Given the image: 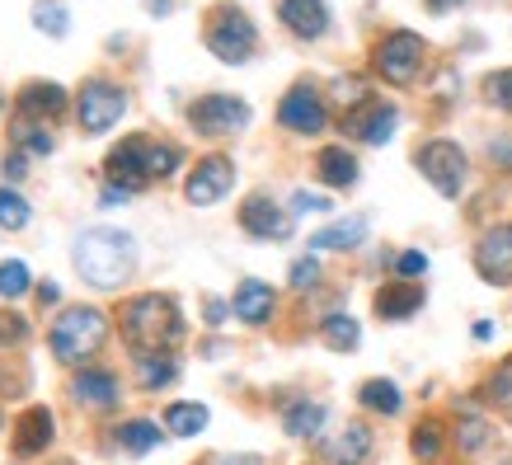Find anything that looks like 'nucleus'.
I'll return each instance as SVG.
<instances>
[{
  "label": "nucleus",
  "instance_id": "1",
  "mask_svg": "<svg viewBox=\"0 0 512 465\" xmlns=\"http://www.w3.org/2000/svg\"><path fill=\"white\" fill-rule=\"evenodd\" d=\"M132 264H137V245H132L127 231H113V226H90V231H80L76 268L90 287H104V292H109V287L127 282Z\"/></svg>",
  "mask_w": 512,
  "mask_h": 465
},
{
  "label": "nucleus",
  "instance_id": "2",
  "mask_svg": "<svg viewBox=\"0 0 512 465\" xmlns=\"http://www.w3.org/2000/svg\"><path fill=\"white\" fill-rule=\"evenodd\" d=\"M123 334L127 343H137L141 353H165L170 343L184 339V320H179V306L170 296H132L123 306Z\"/></svg>",
  "mask_w": 512,
  "mask_h": 465
},
{
  "label": "nucleus",
  "instance_id": "3",
  "mask_svg": "<svg viewBox=\"0 0 512 465\" xmlns=\"http://www.w3.org/2000/svg\"><path fill=\"white\" fill-rule=\"evenodd\" d=\"M104 334H109V315L94 306H76L52 325V353H57V362H85L99 353Z\"/></svg>",
  "mask_w": 512,
  "mask_h": 465
},
{
  "label": "nucleus",
  "instance_id": "4",
  "mask_svg": "<svg viewBox=\"0 0 512 465\" xmlns=\"http://www.w3.org/2000/svg\"><path fill=\"white\" fill-rule=\"evenodd\" d=\"M254 43H259V33L245 19V10H235V5H221L217 15H212V24H207V47L217 52L221 62H231V66L249 62Z\"/></svg>",
  "mask_w": 512,
  "mask_h": 465
},
{
  "label": "nucleus",
  "instance_id": "5",
  "mask_svg": "<svg viewBox=\"0 0 512 465\" xmlns=\"http://www.w3.org/2000/svg\"><path fill=\"white\" fill-rule=\"evenodd\" d=\"M423 38L409 29H395L376 43V71L390 80V85H409V80L423 71Z\"/></svg>",
  "mask_w": 512,
  "mask_h": 465
},
{
  "label": "nucleus",
  "instance_id": "6",
  "mask_svg": "<svg viewBox=\"0 0 512 465\" xmlns=\"http://www.w3.org/2000/svg\"><path fill=\"white\" fill-rule=\"evenodd\" d=\"M188 123L198 127L202 137H235L249 127V104L235 94H202L188 109Z\"/></svg>",
  "mask_w": 512,
  "mask_h": 465
},
{
  "label": "nucleus",
  "instance_id": "7",
  "mask_svg": "<svg viewBox=\"0 0 512 465\" xmlns=\"http://www.w3.org/2000/svg\"><path fill=\"white\" fill-rule=\"evenodd\" d=\"M419 170L442 198H456L466 188V151L456 141H428L419 151Z\"/></svg>",
  "mask_w": 512,
  "mask_h": 465
},
{
  "label": "nucleus",
  "instance_id": "8",
  "mask_svg": "<svg viewBox=\"0 0 512 465\" xmlns=\"http://www.w3.org/2000/svg\"><path fill=\"white\" fill-rule=\"evenodd\" d=\"M127 113V94L109 80H85V90H80V127L99 137V132H109L118 118Z\"/></svg>",
  "mask_w": 512,
  "mask_h": 465
},
{
  "label": "nucleus",
  "instance_id": "9",
  "mask_svg": "<svg viewBox=\"0 0 512 465\" xmlns=\"http://www.w3.org/2000/svg\"><path fill=\"white\" fill-rule=\"evenodd\" d=\"M235 184V170H231V160H221V155H207L198 170H193V179H188V202L193 207H212V202H221L226 193H231Z\"/></svg>",
  "mask_w": 512,
  "mask_h": 465
},
{
  "label": "nucleus",
  "instance_id": "10",
  "mask_svg": "<svg viewBox=\"0 0 512 465\" xmlns=\"http://www.w3.org/2000/svg\"><path fill=\"white\" fill-rule=\"evenodd\" d=\"M278 123L287 127V132L315 137V132H325V104L315 99V90H306V85H296V90L278 104Z\"/></svg>",
  "mask_w": 512,
  "mask_h": 465
},
{
  "label": "nucleus",
  "instance_id": "11",
  "mask_svg": "<svg viewBox=\"0 0 512 465\" xmlns=\"http://www.w3.org/2000/svg\"><path fill=\"white\" fill-rule=\"evenodd\" d=\"M475 268H480V278L494 282V287L512 278V226H494V231L475 245Z\"/></svg>",
  "mask_w": 512,
  "mask_h": 465
},
{
  "label": "nucleus",
  "instance_id": "12",
  "mask_svg": "<svg viewBox=\"0 0 512 465\" xmlns=\"http://www.w3.org/2000/svg\"><path fill=\"white\" fill-rule=\"evenodd\" d=\"M109 184H118L123 193H137V188L151 184V174H146V137H127L109 155Z\"/></svg>",
  "mask_w": 512,
  "mask_h": 465
},
{
  "label": "nucleus",
  "instance_id": "13",
  "mask_svg": "<svg viewBox=\"0 0 512 465\" xmlns=\"http://www.w3.org/2000/svg\"><path fill=\"white\" fill-rule=\"evenodd\" d=\"M240 226L254 240H287L292 235V212H282L278 202H268V198H249L240 207Z\"/></svg>",
  "mask_w": 512,
  "mask_h": 465
},
{
  "label": "nucleus",
  "instance_id": "14",
  "mask_svg": "<svg viewBox=\"0 0 512 465\" xmlns=\"http://www.w3.org/2000/svg\"><path fill=\"white\" fill-rule=\"evenodd\" d=\"M395 123H400V113L390 109V104H362L357 113H348L343 132L357 141H367V146H386V141L395 137Z\"/></svg>",
  "mask_w": 512,
  "mask_h": 465
},
{
  "label": "nucleus",
  "instance_id": "15",
  "mask_svg": "<svg viewBox=\"0 0 512 465\" xmlns=\"http://www.w3.org/2000/svg\"><path fill=\"white\" fill-rule=\"evenodd\" d=\"M278 15L296 38H320V33L329 29L325 0H278Z\"/></svg>",
  "mask_w": 512,
  "mask_h": 465
},
{
  "label": "nucleus",
  "instance_id": "16",
  "mask_svg": "<svg viewBox=\"0 0 512 465\" xmlns=\"http://www.w3.org/2000/svg\"><path fill=\"white\" fill-rule=\"evenodd\" d=\"M367 456H372V428H367V423H348L339 437L325 442L329 465H362Z\"/></svg>",
  "mask_w": 512,
  "mask_h": 465
},
{
  "label": "nucleus",
  "instance_id": "17",
  "mask_svg": "<svg viewBox=\"0 0 512 465\" xmlns=\"http://www.w3.org/2000/svg\"><path fill=\"white\" fill-rule=\"evenodd\" d=\"M71 395H76L80 404H90V409H113L118 404V376L113 372H80L76 381H71Z\"/></svg>",
  "mask_w": 512,
  "mask_h": 465
},
{
  "label": "nucleus",
  "instance_id": "18",
  "mask_svg": "<svg viewBox=\"0 0 512 465\" xmlns=\"http://www.w3.org/2000/svg\"><path fill=\"white\" fill-rule=\"evenodd\" d=\"M423 306V287L419 282H390L376 292V315L381 320H404V315H414Z\"/></svg>",
  "mask_w": 512,
  "mask_h": 465
},
{
  "label": "nucleus",
  "instance_id": "19",
  "mask_svg": "<svg viewBox=\"0 0 512 465\" xmlns=\"http://www.w3.org/2000/svg\"><path fill=\"white\" fill-rule=\"evenodd\" d=\"M235 315L245 325H268V315H273V287L259 278H245L240 292H235Z\"/></svg>",
  "mask_w": 512,
  "mask_h": 465
},
{
  "label": "nucleus",
  "instance_id": "20",
  "mask_svg": "<svg viewBox=\"0 0 512 465\" xmlns=\"http://www.w3.org/2000/svg\"><path fill=\"white\" fill-rule=\"evenodd\" d=\"M315 174H320L329 188H353L357 184L353 151H343V146H325V151L315 155Z\"/></svg>",
  "mask_w": 512,
  "mask_h": 465
},
{
  "label": "nucleus",
  "instance_id": "21",
  "mask_svg": "<svg viewBox=\"0 0 512 465\" xmlns=\"http://www.w3.org/2000/svg\"><path fill=\"white\" fill-rule=\"evenodd\" d=\"M47 442H52V414L47 409H29L15 428V451L19 456H38Z\"/></svg>",
  "mask_w": 512,
  "mask_h": 465
},
{
  "label": "nucleus",
  "instance_id": "22",
  "mask_svg": "<svg viewBox=\"0 0 512 465\" xmlns=\"http://www.w3.org/2000/svg\"><path fill=\"white\" fill-rule=\"evenodd\" d=\"M282 428L292 437H315L325 428V404L315 400H287L282 404Z\"/></svg>",
  "mask_w": 512,
  "mask_h": 465
},
{
  "label": "nucleus",
  "instance_id": "23",
  "mask_svg": "<svg viewBox=\"0 0 512 465\" xmlns=\"http://www.w3.org/2000/svg\"><path fill=\"white\" fill-rule=\"evenodd\" d=\"M367 240V217H348V221H334L325 231H315L311 245L315 249H357Z\"/></svg>",
  "mask_w": 512,
  "mask_h": 465
},
{
  "label": "nucleus",
  "instance_id": "24",
  "mask_svg": "<svg viewBox=\"0 0 512 465\" xmlns=\"http://www.w3.org/2000/svg\"><path fill=\"white\" fill-rule=\"evenodd\" d=\"M19 104H24V113H47V118H57V113L66 109V90L52 85V80H33V85H24Z\"/></svg>",
  "mask_w": 512,
  "mask_h": 465
},
{
  "label": "nucleus",
  "instance_id": "25",
  "mask_svg": "<svg viewBox=\"0 0 512 465\" xmlns=\"http://www.w3.org/2000/svg\"><path fill=\"white\" fill-rule=\"evenodd\" d=\"M174 376H179L174 357H165V353L137 357V386L141 390H165V386H174Z\"/></svg>",
  "mask_w": 512,
  "mask_h": 465
},
{
  "label": "nucleus",
  "instance_id": "26",
  "mask_svg": "<svg viewBox=\"0 0 512 465\" xmlns=\"http://www.w3.org/2000/svg\"><path fill=\"white\" fill-rule=\"evenodd\" d=\"M165 428H170L174 437H198L202 428H207V409H202V404H170V409H165Z\"/></svg>",
  "mask_w": 512,
  "mask_h": 465
},
{
  "label": "nucleus",
  "instance_id": "27",
  "mask_svg": "<svg viewBox=\"0 0 512 465\" xmlns=\"http://www.w3.org/2000/svg\"><path fill=\"white\" fill-rule=\"evenodd\" d=\"M357 400L367 404L372 414H400V386L395 381H367V386L357 390Z\"/></svg>",
  "mask_w": 512,
  "mask_h": 465
},
{
  "label": "nucleus",
  "instance_id": "28",
  "mask_svg": "<svg viewBox=\"0 0 512 465\" xmlns=\"http://www.w3.org/2000/svg\"><path fill=\"white\" fill-rule=\"evenodd\" d=\"M320 339L329 343V348H357V339H362V329H357L353 315H325L320 320Z\"/></svg>",
  "mask_w": 512,
  "mask_h": 465
},
{
  "label": "nucleus",
  "instance_id": "29",
  "mask_svg": "<svg viewBox=\"0 0 512 465\" xmlns=\"http://www.w3.org/2000/svg\"><path fill=\"white\" fill-rule=\"evenodd\" d=\"M160 428L151 419H132V423H123V428H118V447H127V451H151V447H160Z\"/></svg>",
  "mask_w": 512,
  "mask_h": 465
},
{
  "label": "nucleus",
  "instance_id": "30",
  "mask_svg": "<svg viewBox=\"0 0 512 465\" xmlns=\"http://www.w3.org/2000/svg\"><path fill=\"white\" fill-rule=\"evenodd\" d=\"M179 146H170V141H146V174L151 179H170L174 170H179Z\"/></svg>",
  "mask_w": 512,
  "mask_h": 465
},
{
  "label": "nucleus",
  "instance_id": "31",
  "mask_svg": "<svg viewBox=\"0 0 512 465\" xmlns=\"http://www.w3.org/2000/svg\"><path fill=\"white\" fill-rule=\"evenodd\" d=\"M10 137H15V146H24V151H33V155H47V151H52V137H47V127L29 123V118H19V123L10 127Z\"/></svg>",
  "mask_w": 512,
  "mask_h": 465
},
{
  "label": "nucleus",
  "instance_id": "32",
  "mask_svg": "<svg viewBox=\"0 0 512 465\" xmlns=\"http://www.w3.org/2000/svg\"><path fill=\"white\" fill-rule=\"evenodd\" d=\"M484 400L498 404V409H508V414H512V357L503 362V367H498L494 376H489V381H484Z\"/></svg>",
  "mask_w": 512,
  "mask_h": 465
},
{
  "label": "nucleus",
  "instance_id": "33",
  "mask_svg": "<svg viewBox=\"0 0 512 465\" xmlns=\"http://www.w3.org/2000/svg\"><path fill=\"white\" fill-rule=\"evenodd\" d=\"M456 447L466 451V456L484 451V447H489V423H484V419H461V423H456Z\"/></svg>",
  "mask_w": 512,
  "mask_h": 465
},
{
  "label": "nucleus",
  "instance_id": "34",
  "mask_svg": "<svg viewBox=\"0 0 512 465\" xmlns=\"http://www.w3.org/2000/svg\"><path fill=\"white\" fill-rule=\"evenodd\" d=\"M0 226L5 231H19V226H29V202L10 193V188H0Z\"/></svg>",
  "mask_w": 512,
  "mask_h": 465
},
{
  "label": "nucleus",
  "instance_id": "35",
  "mask_svg": "<svg viewBox=\"0 0 512 465\" xmlns=\"http://www.w3.org/2000/svg\"><path fill=\"white\" fill-rule=\"evenodd\" d=\"M33 24H38L43 33H52V38H62L66 33V10L57 5V0H38V5H33Z\"/></svg>",
  "mask_w": 512,
  "mask_h": 465
},
{
  "label": "nucleus",
  "instance_id": "36",
  "mask_svg": "<svg viewBox=\"0 0 512 465\" xmlns=\"http://www.w3.org/2000/svg\"><path fill=\"white\" fill-rule=\"evenodd\" d=\"M437 451H442V428H437L433 419L419 423V428H414V456H419V461H433Z\"/></svg>",
  "mask_w": 512,
  "mask_h": 465
},
{
  "label": "nucleus",
  "instance_id": "37",
  "mask_svg": "<svg viewBox=\"0 0 512 465\" xmlns=\"http://www.w3.org/2000/svg\"><path fill=\"white\" fill-rule=\"evenodd\" d=\"M29 292V268L10 259V264H0V296H24Z\"/></svg>",
  "mask_w": 512,
  "mask_h": 465
},
{
  "label": "nucleus",
  "instance_id": "38",
  "mask_svg": "<svg viewBox=\"0 0 512 465\" xmlns=\"http://www.w3.org/2000/svg\"><path fill=\"white\" fill-rule=\"evenodd\" d=\"M484 94H489V104L512 113V71H498V76L484 80Z\"/></svg>",
  "mask_w": 512,
  "mask_h": 465
},
{
  "label": "nucleus",
  "instance_id": "39",
  "mask_svg": "<svg viewBox=\"0 0 512 465\" xmlns=\"http://www.w3.org/2000/svg\"><path fill=\"white\" fill-rule=\"evenodd\" d=\"M315 278H320V259H315V254H311V259H296V264H292V287H296V292H311Z\"/></svg>",
  "mask_w": 512,
  "mask_h": 465
},
{
  "label": "nucleus",
  "instance_id": "40",
  "mask_svg": "<svg viewBox=\"0 0 512 465\" xmlns=\"http://www.w3.org/2000/svg\"><path fill=\"white\" fill-rule=\"evenodd\" d=\"M24 339H29V325L19 315H0V343L10 348V343H24Z\"/></svg>",
  "mask_w": 512,
  "mask_h": 465
},
{
  "label": "nucleus",
  "instance_id": "41",
  "mask_svg": "<svg viewBox=\"0 0 512 465\" xmlns=\"http://www.w3.org/2000/svg\"><path fill=\"white\" fill-rule=\"evenodd\" d=\"M395 268H400L404 278H419L423 268H428V259H423L419 249H409V254H400V259H395Z\"/></svg>",
  "mask_w": 512,
  "mask_h": 465
},
{
  "label": "nucleus",
  "instance_id": "42",
  "mask_svg": "<svg viewBox=\"0 0 512 465\" xmlns=\"http://www.w3.org/2000/svg\"><path fill=\"white\" fill-rule=\"evenodd\" d=\"M292 212H329V198H320V193H296Z\"/></svg>",
  "mask_w": 512,
  "mask_h": 465
},
{
  "label": "nucleus",
  "instance_id": "43",
  "mask_svg": "<svg viewBox=\"0 0 512 465\" xmlns=\"http://www.w3.org/2000/svg\"><path fill=\"white\" fill-rule=\"evenodd\" d=\"M334 99H339V104H362V80H339V85H334Z\"/></svg>",
  "mask_w": 512,
  "mask_h": 465
},
{
  "label": "nucleus",
  "instance_id": "44",
  "mask_svg": "<svg viewBox=\"0 0 512 465\" xmlns=\"http://www.w3.org/2000/svg\"><path fill=\"white\" fill-rule=\"evenodd\" d=\"M24 165H29V160H24V155H10V160H5V179H24V174H29V170H24Z\"/></svg>",
  "mask_w": 512,
  "mask_h": 465
},
{
  "label": "nucleus",
  "instance_id": "45",
  "mask_svg": "<svg viewBox=\"0 0 512 465\" xmlns=\"http://www.w3.org/2000/svg\"><path fill=\"white\" fill-rule=\"evenodd\" d=\"M207 325H226V301H217V296L207 301Z\"/></svg>",
  "mask_w": 512,
  "mask_h": 465
},
{
  "label": "nucleus",
  "instance_id": "46",
  "mask_svg": "<svg viewBox=\"0 0 512 465\" xmlns=\"http://www.w3.org/2000/svg\"><path fill=\"white\" fill-rule=\"evenodd\" d=\"M57 301H62V292H57L52 282H47V287H38V306H57Z\"/></svg>",
  "mask_w": 512,
  "mask_h": 465
},
{
  "label": "nucleus",
  "instance_id": "47",
  "mask_svg": "<svg viewBox=\"0 0 512 465\" xmlns=\"http://www.w3.org/2000/svg\"><path fill=\"white\" fill-rule=\"evenodd\" d=\"M433 10H451V5H461V0H428Z\"/></svg>",
  "mask_w": 512,
  "mask_h": 465
},
{
  "label": "nucleus",
  "instance_id": "48",
  "mask_svg": "<svg viewBox=\"0 0 512 465\" xmlns=\"http://www.w3.org/2000/svg\"><path fill=\"white\" fill-rule=\"evenodd\" d=\"M226 465H259V461H254V456H245V461H226Z\"/></svg>",
  "mask_w": 512,
  "mask_h": 465
},
{
  "label": "nucleus",
  "instance_id": "49",
  "mask_svg": "<svg viewBox=\"0 0 512 465\" xmlns=\"http://www.w3.org/2000/svg\"><path fill=\"white\" fill-rule=\"evenodd\" d=\"M503 465H512V456H508V461H503Z\"/></svg>",
  "mask_w": 512,
  "mask_h": 465
}]
</instances>
